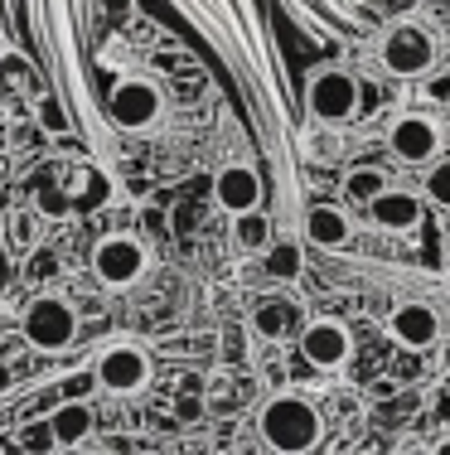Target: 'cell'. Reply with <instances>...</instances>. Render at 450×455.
I'll return each instance as SVG.
<instances>
[{
    "label": "cell",
    "instance_id": "cell-1",
    "mask_svg": "<svg viewBox=\"0 0 450 455\" xmlns=\"http://www.w3.org/2000/svg\"><path fill=\"white\" fill-rule=\"evenodd\" d=\"M262 441L272 446L276 455H310L320 446V431H325V421H320V411L310 397L300 393H281L272 397V403L262 407Z\"/></svg>",
    "mask_w": 450,
    "mask_h": 455
},
{
    "label": "cell",
    "instance_id": "cell-16",
    "mask_svg": "<svg viewBox=\"0 0 450 455\" xmlns=\"http://www.w3.org/2000/svg\"><path fill=\"white\" fill-rule=\"evenodd\" d=\"M233 243L242 247V252H272L276 247V237H272V219H266L262 209H252V213H242V219H233Z\"/></svg>",
    "mask_w": 450,
    "mask_h": 455
},
{
    "label": "cell",
    "instance_id": "cell-6",
    "mask_svg": "<svg viewBox=\"0 0 450 455\" xmlns=\"http://www.w3.org/2000/svg\"><path fill=\"white\" fill-rule=\"evenodd\" d=\"M78 334V310L68 306L63 296H39L35 306L25 310V339L44 354H59L73 344Z\"/></svg>",
    "mask_w": 450,
    "mask_h": 455
},
{
    "label": "cell",
    "instance_id": "cell-30",
    "mask_svg": "<svg viewBox=\"0 0 450 455\" xmlns=\"http://www.w3.org/2000/svg\"><path fill=\"white\" fill-rule=\"evenodd\" d=\"M359 455H388V451H359Z\"/></svg>",
    "mask_w": 450,
    "mask_h": 455
},
{
    "label": "cell",
    "instance_id": "cell-8",
    "mask_svg": "<svg viewBox=\"0 0 450 455\" xmlns=\"http://www.w3.org/2000/svg\"><path fill=\"white\" fill-rule=\"evenodd\" d=\"M441 126L422 112H407L388 126V150L402 160V165H436V150H441Z\"/></svg>",
    "mask_w": 450,
    "mask_h": 455
},
{
    "label": "cell",
    "instance_id": "cell-7",
    "mask_svg": "<svg viewBox=\"0 0 450 455\" xmlns=\"http://www.w3.org/2000/svg\"><path fill=\"white\" fill-rule=\"evenodd\" d=\"M107 112H112V122L122 132H150L160 122V88L150 78H122L112 88Z\"/></svg>",
    "mask_w": 450,
    "mask_h": 455
},
{
    "label": "cell",
    "instance_id": "cell-17",
    "mask_svg": "<svg viewBox=\"0 0 450 455\" xmlns=\"http://www.w3.org/2000/svg\"><path fill=\"white\" fill-rule=\"evenodd\" d=\"M383 189H392V184H388L383 170H373V165H359V170H349V175H344V194L353 204H363V209H368Z\"/></svg>",
    "mask_w": 450,
    "mask_h": 455
},
{
    "label": "cell",
    "instance_id": "cell-20",
    "mask_svg": "<svg viewBox=\"0 0 450 455\" xmlns=\"http://www.w3.org/2000/svg\"><path fill=\"white\" fill-rule=\"evenodd\" d=\"M266 276L272 281H296L300 276V252L291 243H276L272 252H266Z\"/></svg>",
    "mask_w": 450,
    "mask_h": 455
},
{
    "label": "cell",
    "instance_id": "cell-14",
    "mask_svg": "<svg viewBox=\"0 0 450 455\" xmlns=\"http://www.w3.org/2000/svg\"><path fill=\"white\" fill-rule=\"evenodd\" d=\"M349 213L344 209H335V204H320V209H310L305 213V237L315 247H344L349 243Z\"/></svg>",
    "mask_w": 450,
    "mask_h": 455
},
{
    "label": "cell",
    "instance_id": "cell-23",
    "mask_svg": "<svg viewBox=\"0 0 450 455\" xmlns=\"http://www.w3.org/2000/svg\"><path fill=\"white\" fill-rule=\"evenodd\" d=\"M39 126H44L49 136H63V126H68V116H63V107L53 102V97H44V102H39Z\"/></svg>",
    "mask_w": 450,
    "mask_h": 455
},
{
    "label": "cell",
    "instance_id": "cell-9",
    "mask_svg": "<svg viewBox=\"0 0 450 455\" xmlns=\"http://www.w3.org/2000/svg\"><path fill=\"white\" fill-rule=\"evenodd\" d=\"M300 354H305L310 368H325V373H335V368L349 363L353 339H349V330H344L339 320H315V324H305V334H300Z\"/></svg>",
    "mask_w": 450,
    "mask_h": 455
},
{
    "label": "cell",
    "instance_id": "cell-26",
    "mask_svg": "<svg viewBox=\"0 0 450 455\" xmlns=\"http://www.w3.org/2000/svg\"><path fill=\"white\" fill-rule=\"evenodd\" d=\"M5 281H10V252L0 247V286H5Z\"/></svg>",
    "mask_w": 450,
    "mask_h": 455
},
{
    "label": "cell",
    "instance_id": "cell-11",
    "mask_svg": "<svg viewBox=\"0 0 450 455\" xmlns=\"http://www.w3.org/2000/svg\"><path fill=\"white\" fill-rule=\"evenodd\" d=\"M388 330H392V339L402 344V349H431L436 339H441V315H436L426 300H407V306L392 310V320H388Z\"/></svg>",
    "mask_w": 450,
    "mask_h": 455
},
{
    "label": "cell",
    "instance_id": "cell-25",
    "mask_svg": "<svg viewBox=\"0 0 450 455\" xmlns=\"http://www.w3.org/2000/svg\"><path fill=\"white\" fill-rule=\"evenodd\" d=\"M10 383H15V378H10V363H5V359H0V397H5V393H10Z\"/></svg>",
    "mask_w": 450,
    "mask_h": 455
},
{
    "label": "cell",
    "instance_id": "cell-29",
    "mask_svg": "<svg viewBox=\"0 0 450 455\" xmlns=\"http://www.w3.org/2000/svg\"><path fill=\"white\" fill-rule=\"evenodd\" d=\"M441 140H446V146H450V122H446V126H441Z\"/></svg>",
    "mask_w": 450,
    "mask_h": 455
},
{
    "label": "cell",
    "instance_id": "cell-10",
    "mask_svg": "<svg viewBox=\"0 0 450 455\" xmlns=\"http://www.w3.org/2000/svg\"><path fill=\"white\" fill-rule=\"evenodd\" d=\"M213 204L223 213H233V219L262 209V175L252 165H223L218 180H213Z\"/></svg>",
    "mask_w": 450,
    "mask_h": 455
},
{
    "label": "cell",
    "instance_id": "cell-24",
    "mask_svg": "<svg viewBox=\"0 0 450 455\" xmlns=\"http://www.w3.org/2000/svg\"><path fill=\"white\" fill-rule=\"evenodd\" d=\"M426 97H431V102H441V107H450V78H446V73H436V78L426 83Z\"/></svg>",
    "mask_w": 450,
    "mask_h": 455
},
{
    "label": "cell",
    "instance_id": "cell-13",
    "mask_svg": "<svg viewBox=\"0 0 450 455\" xmlns=\"http://www.w3.org/2000/svg\"><path fill=\"white\" fill-rule=\"evenodd\" d=\"M49 436H53V446H83L92 436V407L88 403H59L49 411Z\"/></svg>",
    "mask_w": 450,
    "mask_h": 455
},
{
    "label": "cell",
    "instance_id": "cell-15",
    "mask_svg": "<svg viewBox=\"0 0 450 455\" xmlns=\"http://www.w3.org/2000/svg\"><path fill=\"white\" fill-rule=\"evenodd\" d=\"M252 330L266 334V339H286V334L296 330V306L281 296H262L252 306Z\"/></svg>",
    "mask_w": 450,
    "mask_h": 455
},
{
    "label": "cell",
    "instance_id": "cell-27",
    "mask_svg": "<svg viewBox=\"0 0 450 455\" xmlns=\"http://www.w3.org/2000/svg\"><path fill=\"white\" fill-rule=\"evenodd\" d=\"M402 455H436V451H422V446H407Z\"/></svg>",
    "mask_w": 450,
    "mask_h": 455
},
{
    "label": "cell",
    "instance_id": "cell-3",
    "mask_svg": "<svg viewBox=\"0 0 450 455\" xmlns=\"http://www.w3.org/2000/svg\"><path fill=\"white\" fill-rule=\"evenodd\" d=\"M92 373H98V387H107V393H116V397L146 393L150 387V354L131 339H116L98 354Z\"/></svg>",
    "mask_w": 450,
    "mask_h": 455
},
{
    "label": "cell",
    "instance_id": "cell-5",
    "mask_svg": "<svg viewBox=\"0 0 450 455\" xmlns=\"http://www.w3.org/2000/svg\"><path fill=\"white\" fill-rule=\"evenodd\" d=\"M359 78L344 68H320L315 78H310V88H305V107L315 112V122H325V126H339V122H349L353 112H359Z\"/></svg>",
    "mask_w": 450,
    "mask_h": 455
},
{
    "label": "cell",
    "instance_id": "cell-22",
    "mask_svg": "<svg viewBox=\"0 0 450 455\" xmlns=\"http://www.w3.org/2000/svg\"><path fill=\"white\" fill-rule=\"evenodd\" d=\"M92 387H98V373H68V378L59 383V393H63V403H83Z\"/></svg>",
    "mask_w": 450,
    "mask_h": 455
},
{
    "label": "cell",
    "instance_id": "cell-28",
    "mask_svg": "<svg viewBox=\"0 0 450 455\" xmlns=\"http://www.w3.org/2000/svg\"><path fill=\"white\" fill-rule=\"evenodd\" d=\"M436 455H450V441H441V446H436Z\"/></svg>",
    "mask_w": 450,
    "mask_h": 455
},
{
    "label": "cell",
    "instance_id": "cell-31",
    "mask_svg": "<svg viewBox=\"0 0 450 455\" xmlns=\"http://www.w3.org/2000/svg\"><path fill=\"white\" fill-rule=\"evenodd\" d=\"M446 286H450V272H446Z\"/></svg>",
    "mask_w": 450,
    "mask_h": 455
},
{
    "label": "cell",
    "instance_id": "cell-19",
    "mask_svg": "<svg viewBox=\"0 0 450 455\" xmlns=\"http://www.w3.org/2000/svg\"><path fill=\"white\" fill-rule=\"evenodd\" d=\"M35 209H39V219H68L73 199H68L63 184H39V189H35Z\"/></svg>",
    "mask_w": 450,
    "mask_h": 455
},
{
    "label": "cell",
    "instance_id": "cell-2",
    "mask_svg": "<svg viewBox=\"0 0 450 455\" xmlns=\"http://www.w3.org/2000/svg\"><path fill=\"white\" fill-rule=\"evenodd\" d=\"M378 59H383V68L398 73V78H422L436 63V35L422 20H398V25L383 35Z\"/></svg>",
    "mask_w": 450,
    "mask_h": 455
},
{
    "label": "cell",
    "instance_id": "cell-4",
    "mask_svg": "<svg viewBox=\"0 0 450 455\" xmlns=\"http://www.w3.org/2000/svg\"><path fill=\"white\" fill-rule=\"evenodd\" d=\"M146 267H150V252L131 233H112L92 247V276H98L102 286H116V291L136 286V281L146 276Z\"/></svg>",
    "mask_w": 450,
    "mask_h": 455
},
{
    "label": "cell",
    "instance_id": "cell-18",
    "mask_svg": "<svg viewBox=\"0 0 450 455\" xmlns=\"http://www.w3.org/2000/svg\"><path fill=\"white\" fill-rule=\"evenodd\" d=\"M422 194H426V204H436V209L450 213V160H436V165H426Z\"/></svg>",
    "mask_w": 450,
    "mask_h": 455
},
{
    "label": "cell",
    "instance_id": "cell-12",
    "mask_svg": "<svg viewBox=\"0 0 450 455\" xmlns=\"http://www.w3.org/2000/svg\"><path fill=\"white\" fill-rule=\"evenodd\" d=\"M368 219L383 228V233H416L422 228V199L412 189H383L378 199L368 204Z\"/></svg>",
    "mask_w": 450,
    "mask_h": 455
},
{
    "label": "cell",
    "instance_id": "cell-21",
    "mask_svg": "<svg viewBox=\"0 0 450 455\" xmlns=\"http://www.w3.org/2000/svg\"><path fill=\"white\" fill-rule=\"evenodd\" d=\"M29 59H20V53H0V88H20V83H29Z\"/></svg>",
    "mask_w": 450,
    "mask_h": 455
}]
</instances>
